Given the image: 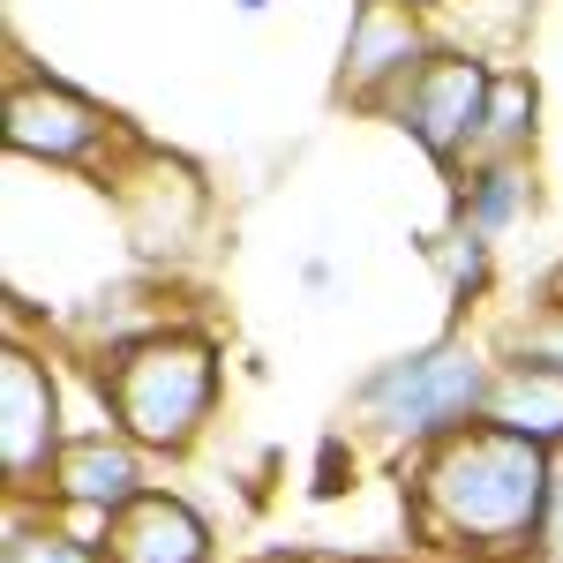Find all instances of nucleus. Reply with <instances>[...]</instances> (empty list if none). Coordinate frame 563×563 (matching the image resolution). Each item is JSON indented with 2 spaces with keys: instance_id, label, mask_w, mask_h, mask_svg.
<instances>
[{
  "instance_id": "nucleus-11",
  "label": "nucleus",
  "mask_w": 563,
  "mask_h": 563,
  "mask_svg": "<svg viewBox=\"0 0 563 563\" xmlns=\"http://www.w3.org/2000/svg\"><path fill=\"white\" fill-rule=\"evenodd\" d=\"M451 218L481 225L488 241L533 225L541 218V174H533V158H474L466 174L451 180Z\"/></svg>"
},
{
  "instance_id": "nucleus-13",
  "label": "nucleus",
  "mask_w": 563,
  "mask_h": 563,
  "mask_svg": "<svg viewBox=\"0 0 563 563\" xmlns=\"http://www.w3.org/2000/svg\"><path fill=\"white\" fill-rule=\"evenodd\" d=\"M533 143H541V76L526 60H496L474 158H533Z\"/></svg>"
},
{
  "instance_id": "nucleus-15",
  "label": "nucleus",
  "mask_w": 563,
  "mask_h": 563,
  "mask_svg": "<svg viewBox=\"0 0 563 563\" xmlns=\"http://www.w3.org/2000/svg\"><path fill=\"white\" fill-rule=\"evenodd\" d=\"M0 563H106V549H90L84 533H68V526L53 519L45 496H8Z\"/></svg>"
},
{
  "instance_id": "nucleus-2",
  "label": "nucleus",
  "mask_w": 563,
  "mask_h": 563,
  "mask_svg": "<svg viewBox=\"0 0 563 563\" xmlns=\"http://www.w3.org/2000/svg\"><path fill=\"white\" fill-rule=\"evenodd\" d=\"M90 368L106 384V421L135 435L151 459H188L218 429L225 346H218V331L188 323V316H158L151 331H135L121 346H98Z\"/></svg>"
},
{
  "instance_id": "nucleus-10",
  "label": "nucleus",
  "mask_w": 563,
  "mask_h": 563,
  "mask_svg": "<svg viewBox=\"0 0 563 563\" xmlns=\"http://www.w3.org/2000/svg\"><path fill=\"white\" fill-rule=\"evenodd\" d=\"M106 563H218V526L180 488H143L106 526Z\"/></svg>"
},
{
  "instance_id": "nucleus-7",
  "label": "nucleus",
  "mask_w": 563,
  "mask_h": 563,
  "mask_svg": "<svg viewBox=\"0 0 563 563\" xmlns=\"http://www.w3.org/2000/svg\"><path fill=\"white\" fill-rule=\"evenodd\" d=\"M435 45H443V23H435V15L406 8V0H353L331 98L353 106V113H376V121H384L390 98L421 76V60H429Z\"/></svg>"
},
{
  "instance_id": "nucleus-20",
  "label": "nucleus",
  "mask_w": 563,
  "mask_h": 563,
  "mask_svg": "<svg viewBox=\"0 0 563 563\" xmlns=\"http://www.w3.org/2000/svg\"><path fill=\"white\" fill-rule=\"evenodd\" d=\"M316 563H413V556H361L353 549V556H316Z\"/></svg>"
},
{
  "instance_id": "nucleus-1",
  "label": "nucleus",
  "mask_w": 563,
  "mask_h": 563,
  "mask_svg": "<svg viewBox=\"0 0 563 563\" xmlns=\"http://www.w3.org/2000/svg\"><path fill=\"white\" fill-rule=\"evenodd\" d=\"M556 451L504 421H466L421 451H398L406 533L435 563H541Z\"/></svg>"
},
{
  "instance_id": "nucleus-3",
  "label": "nucleus",
  "mask_w": 563,
  "mask_h": 563,
  "mask_svg": "<svg viewBox=\"0 0 563 563\" xmlns=\"http://www.w3.org/2000/svg\"><path fill=\"white\" fill-rule=\"evenodd\" d=\"M496 346L466 331V323H451V331H435L429 346L413 353H390L376 361L346 398V429L368 435V443H384L390 459L398 451H421L435 435L466 429V421H488V390H496Z\"/></svg>"
},
{
  "instance_id": "nucleus-6",
  "label": "nucleus",
  "mask_w": 563,
  "mask_h": 563,
  "mask_svg": "<svg viewBox=\"0 0 563 563\" xmlns=\"http://www.w3.org/2000/svg\"><path fill=\"white\" fill-rule=\"evenodd\" d=\"M68 435L76 429H68L60 361L38 339H23V323H8V346H0V488L8 496H45Z\"/></svg>"
},
{
  "instance_id": "nucleus-4",
  "label": "nucleus",
  "mask_w": 563,
  "mask_h": 563,
  "mask_svg": "<svg viewBox=\"0 0 563 563\" xmlns=\"http://www.w3.org/2000/svg\"><path fill=\"white\" fill-rule=\"evenodd\" d=\"M0 143H8V158L45 166V174H113L143 135H129V121L113 106H98L68 76H45V68L15 60L8 90H0Z\"/></svg>"
},
{
  "instance_id": "nucleus-16",
  "label": "nucleus",
  "mask_w": 563,
  "mask_h": 563,
  "mask_svg": "<svg viewBox=\"0 0 563 563\" xmlns=\"http://www.w3.org/2000/svg\"><path fill=\"white\" fill-rule=\"evenodd\" d=\"M488 346H496V361H519V368H549V376H563V301L533 294L526 316H511V323L488 331Z\"/></svg>"
},
{
  "instance_id": "nucleus-8",
  "label": "nucleus",
  "mask_w": 563,
  "mask_h": 563,
  "mask_svg": "<svg viewBox=\"0 0 563 563\" xmlns=\"http://www.w3.org/2000/svg\"><path fill=\"white\" fill-rule=\"evenodd\" d=\"M106 180H113V196H121V225H129L135 256L180 263L196 249V233H203V218H211V188H203V174H196L188 158L158 151V143H135Z\"/></svg>"
},
{
  "instance_id": "nucleus-19",
  "label": "nucleus",
  "mask_w": 563,
  "mask_h": 563,
  "mask_svg": "<svg viewBox=\"0 0 563 563\" xmlns=\"http://www.w3.org/2000/svg\"><path fill=\"white\" fill-rule=\"evenodd\" d=\"M301 286H316V294H323V286H331V263L308 256V263H301Z\"/></svg>"
},
{
  "instance_id": "nucleus-14",
  "label": "nucleus",
  "mask_w": 563,
  "mask_h": 563,
  "mask_svg": "<svg viewBox=\"0 0 563 563\" xmlns=\"http://www.w3.org/2000/svg\"><path fill=\"white\" fill-rule=\"evenodd\" d=\"M488 421H504V429L563 451V376L504 361V368H496V390H488Z\"/></svg>"
},
{
  "instance_id": "nucleus-17",
  "label": "nucleus",
  "mask_w": 563,
  "mask_h": 563,
  "mask_svg": "<svg viewBox=\"0 0 563 563\" xmlns=\"http://www.w3.org/2000/svg\"><path fill=\"white\" fill-rule=\"evenodd\" d=\"M353 474H361V459H353L346 435H323V451H316V481H308V496L316 504H339L353 488Z\"/></svg>"
},
{
  "instance_id": "nucleus-22",
  "label": "nucleus",
  "mask_w": 563,
  "mask_h": 563,
  "mask_svg": "<svg viewBox=\"0 0 563 563\" xmlns=\"http://www.w3.org/2000/svg\"><path fill=\"white\" fill-rule=\"evenodd\" d=\"M406 8H421V15H443V8H451V0H406Z\"/></svg>"
},
{
  "instance_id": "nucleus-9",
  "label": "nucleus",
  "mask_w": 563,
  "mask_h": 563,
  "mask_svg": "<svg viewBox=\"0 0 563 563\" xmlns=\"http://www.w3.org/2000/svg\"><path fill=\"white\" fill-rule=\"evenodd\" d=\"M151 488V451L121 429H76L53 459V481H45V504L53 511H129L135 496Z\"/></svg>"
},
{
  "instance_id": "nucleus-23",
  "label": "nucleus",
  "mask_w": 563,
  "mask_h": 563,
  "mask_svg": "<svg viewBox=\"0 0 563 563\" xmlns=\"http://www.w3.org/2000/svg\"><path fill=\"white\" fill-rule=\"evenodd\" d=\"M233 8H241V15H263V8H271V0H233Z\"/></svg>"
},
{
  "instance_id": "nucleus-21",
  "label": "nucleus",
  "mask_w": 563,
  "mask_h": 563,
  "mask_svg": "<svg viewBox=\"0 0 563 563\" xmlns=\"http://www.w3.org/2000/svg\"><path fill=\"white\" fill-rule=\"evenodd\" d=\"M541 294H549V301H563V263L549 271V278H541Z\"/></svg>"
},
{
  "instance_id": "nucleus-5",
  "label": "nucleus",
  "mask_w": 563,
  "mask_h": 563,
  "mask_svg": "<svg viewBox=\"0 0 563 563\" xmlns=\"http://www.w3.org/2000/svg\"><path fill=\"white\" fill-rule=\"evenodd\" d=\"M488 84H496V53L443 38L429 60H421V76L390 98L384 121L398 135H413V143H421V158H429L443 180H459L466 166H474L481 113H488Z\"/></svg>"
},
{
  "instance_id": "nucleus-18",
  "label": "nucleus",
  "mask_w": 563,
  "mask_h": 563,
  "mask_svg": "<svg viewBox=\"0 0 563 563\" xmlns=\"http://www.w3.org/2000/svg\"><path fill=\"white\" fill-rule=\"evenodd\" d=\"M541 563H563V451H556V488H549V526H541Z\"/></svg>"
},
{
  "instance_id": "nucleus-12",
  "label": "nucleus",
  "mask_w": 563,
  "mask_h": 563,
  "mask_svg": "<svg viewBox=\"0 0 563 563\" xmlns=\"http://www.w3.org/2000/svg\"><path fill=\"white\" fill-rule=\"evenodd\" d=\"M421 256H429L443 301H451V323H474L481 301L496 294V241L481 225H466V218H451V225H435L421 241Z\"/></svg>"
}]
</instances>
